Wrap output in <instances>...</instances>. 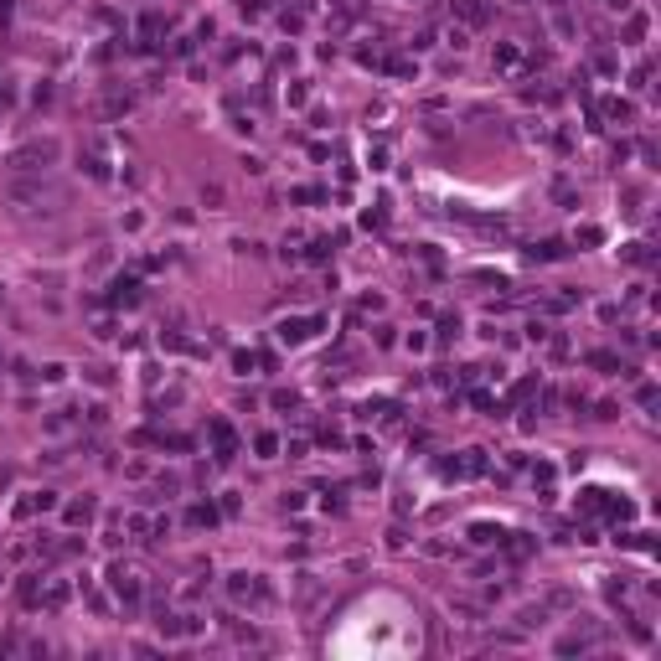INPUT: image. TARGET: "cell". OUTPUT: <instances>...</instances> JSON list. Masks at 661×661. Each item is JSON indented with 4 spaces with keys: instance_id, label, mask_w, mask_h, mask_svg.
Returning <instances> with one entry per match:
<instances>
[{
    "instance_id": "obj_1",
    "label": "cell",
    "mask_w": 661,
    "mask_h": 661,
    "mask_svg": "<svg viewBox=\"0 0 661 661\" xmlns=\"http://www.w3.org/2000/svg\"><path fill=\"white\" fill-rule=\"evenodd\" d=\"M579 512L584 517H600V522H630L635 517V501H625V496H615V491H605V486H584L579 491Z\"/></svg>"
},
{
    "instance_id": "obj_2",
    "label": "cell",
    "mask_w": 661,
    "mask_h": 661,
    "mask_svg": "<svg viewBox=\"0 0 661 661\" xmlns=\"http://www.w3.org/2000/svg\"><path fill=\"white\" fill-rule=\"evenodd\" d=\"M57 161V140H26V145H16L11 150V171H47Z\"/></svg>"
},
{
    "instance_id": "obj_3",
    "label": "cell",
    "mask_w": 661,
    "mask_h": 661,
    "mask_svg": "<svg viewBox=\"0 0 661 661\" xmlns=\"http://www.w3.org/2000/svg\"><path fill=\"white\" fill-rule=\"evenodd\" d=\"M228 594H233L238 605H248V610H263V605L274 600V589H269V579H263V574H233L228 579Z\"/></svg>"
},
{
    "instance_id": "obj_4",
    "label": "cell",
    "mask_w": 661,
    "mask_h": 661,
    "mask_svg": "<svg viewBox=\"0 0 661 661\" xmlns=\"http://www.w3.org/2000/svg\"><path fill=\"white\" fill-rule=\"evenodd\" d=\"M156 630L166 635V641H181V635H196V630H202V615H186V610L161 605V610H156Z\"/></svg>"
},
{
    "instance_id": "obj_5",
    "label": "cell",
    "mask_w": 661,
    "mask_h": 661,
    "mask_svg": "<svg viewBox=\"0 0 661 661\" xmlns=\"http://www.w3.org/2000/svg\"><path fill=\"white\" fill-rule=\"evenodd\" d=\"M439 475H445V480H475V475H486V450H460L455 460H439Z\"/></svg>"
},
{
    "instance_id": "obj_6",
    "label": "cell",
    "mask_w": 661,
    "mask_h": 661,
    "mask_svg": "<svg viewBox=\"0 0 661 661\" xmlns=\"http://www.w3.org/2000/svg\"><path fill=\"white\" fill-rule=\"evenodd\" d=\"M109 589H114V594H119V605H129V610H135V605H140V594H145L140 574H135L129 563H109Z\"/></svg>"
},
{
    "instance_id": "obj_7",
    "label": "cell",
    "mask_w": 661,
    "mask_h": 661,
    "mask_svg": "<svg viewBox=\"0 0 661 661\" xmlns=\"http://www.w3.org/2000/svg\"><path fill=\"white\" fill-rule=\"evenodd\" d=\"M207 434H212V465H233V460H238V434H233V424H228V418H212Z\"/></svg>"
},
{
    "instance_id": "obj_8",
    "label": "cell",
    "mask_w": 661,
    "mask_h": 661,
    "mask_svg": "<svg viewBox=\"0 0 661 661\" xmlns=\"http://www.w3.org/2000/svg\"><path fill=\"white\" fill-rule=\"evenodd\" d=\"M321 326H326L321 316H290V321H279V326H274V336H279L284 346H305Z\"/></svg>"
},
{
    "instance_id": "obj_9",
    "label": "cell",
    "mask_w": 661,
    "mask_h": 661,
    "mask_svg": "<svg viewBox=\"0 0 661 661\" xmlns=\"http://www.w3.org/2000/svg\"><path fill=\"white\" fill-rule=\"evenodd\" d=\"M491 62H496V73H522L527 68V52H522V41H496Z\"/></svg>"
},
{
    "instance_id": "obj_10",
    "label": "cell",
    "mask_w": 661,
    "mask_h": 661,
    "mask_svg": "<svg viewBox=\"0 0 661 661\" xmlns=\"http://www.w3.org/2000/svg\"><path fill=\"white\" fill-rule=\"evenodd\" d=\"M496 548H501V553L512 558V563H527V558L538 553V538H527V533H501V543H496Z\"/></svg>"
},
{
    "instance_id": "obj_11",
    "label": "cell",
    "mask_w": 661,
    "mask_h": 661,
    "mask_svg": "<svg viewBox=\"0 0 661 661\" xmlns=\"http://www.w3.org/2000/svg\"><path fill=\"white\" fill-rule=\"evenodd\" d=\"M140 300V279L135 274H119L114 284H109V305H135Z\"/></svg>"
},
{
    "instance_id": "obj_12",
    "label": "cell",
    "mask_w": 661,
    "mask_h": 661,
    "mask_svg": "<svg viewBox=\"0 0 661 661\" xmlns=\"http://www.w3.org/2000/svg\"><path fill=\"white\" fill-rule=\"evenodd\" d=\"M52 506H57L52 491H26V496L16 501V517H36V512H52Z\"/></svg>"
},
{
    "instance_id": "obj_13",
    "label": "cell",
    "mask_w": 661,
    "mask_h": 661,
    "mask_svg": "<svg viewBox=\"0 0 661 661\" xmlns=\"http://www.w3.org/2000/svg\"><path fill=\"white\" fill-rule=\"evenodd\" d=\"M455 16H460V26H465V31L486 26V6H480V0H455Z\"/></svg>"
},
{
    "instance_id": "obj_14",
    "label": "cell",
    "mask_w": 661,
    "mask_h": 661,
    "mask_svg": "<svg viewBox=\"0 0 661 661\" xmlns=\"http://www.w3.org/2000/svg\"><path fill=\"white\" fill-rule=\"evenodd\" d=\"M501 533H506V527H491V522H470V543H475V548H496V543H501Z\"/></svg>"
},
{
    "instance_id": "obj_15",
    "label": "cell",
    "mask_w": 661,
    "mask_h": 661,
    "mask_svg": "<svg viewBox=\"0 0 661 661\" xmlns=\"http://www.w3.org/2000/svg\"><path fill=\"white\" fill-rule=\"evenodd\" d=\"M527 258H533V263H553V258H563V243H558V238H543V243L527 248Z\"/></svg>"
},
{
    "instance_id": "obj_16",
    "label": "cell",
    "mask_w": 661,
    "mask_h": 661,
    "mask_svg": "<svg viewBox=\"0 0 661 661\" xmlns=\"http://www.w3.org/2000/svg\"><path fill=\"white\" fill-rule=\"evenodd\" d=\"M36 605H41V610H62V605H68V584H57V579L41 584V600H36Z\"/></svg>"
},
{
    "instance_id": "obj_17",
    "label": "cell",
    "mask_w": 661,
    "mask_h": 661,
    "mask_svg": "<svg viewBox=\"0 0 661 661\" xmlns=\"http://www.w3.org/2000/svg\"><path fill=\"white\" fill-rule=\"evenodd\" d=\"M600 114L615 119V124H630V119H635V109H630L625 99H605V104H600Z\"/></svg>"
},
{
    "instance_id": "obj_18",
    "label": "cell",
    "mask_w": 661,
    "mask_h": 661,
    "mask_svg": "<svg viewBox=\"0 0 661 661\" xmlns=\"http://www.w3.org/2000/svg\"><path fill=\"white\" fill-rule=\"evenodd\" d=\"M646 26H651L646 11H630V16H625V26H620V36H625V41H641V36H646Z\"/></svg>"
},
{
    "instance_id": "obj_19",
    "label": "cell",
    "mask_w": 661,
    "mask_h": 661,
    "mask_svg": "<svg viewBox=\"0 0 661 661\" xmlns=\"http://www.w3.org/2000/svg\"><path fill=\"white\" fill-rule=\"evenodd\" d=\"M584 362H589V367H600V372H625V378H630V367H625L620 357H610V351H589Z\"/></svg>"
},
{
    "instance_id": "obj_20",
    "label": "cell",
    "mask_w": 661,
    "mask_h": 661,
    "mask_svg": "<svg viewBox=\"0 0 661 661\" xmlns=\"http://www.w3.org/2000/svg\"><path fill=\"white\" fill-rule=\"evenodd\" d=\"M94 512H99V506L83 496V501H73V506H68V522H73V527H83V522H94Z\"/></svg>"
},
{
    "instance_id": "obj_21",
    "label": "cell",
    "mask_w": 661,
    "mask_h": 661,
    "mask_svg": "<svg viewBox=\"0 0 661 661\" xmlns=\"http://www.w3.org/2000/svg\"><path fill=\"white\" fill-rule=\"evenodd\" d=\"M186 522H191V527H212V522H217V506H207V501H196L191 512H186Z\"/></svg>"
},
{
    "instance_id": "obj_22",
    "label": "cell",
    "mask_w": 661,
    "mask_h": 661,
    "mask_svg": "<svg viewBox=\"0 0 661 661\" xmlns=\"http://www.w3.org/2000/svg\"><path fill=\"white\" fill-rule=\"evenodd\" d=\"M135 109V94H109L104 99V114H129Z\"/></svg>"
},
{
    "instance_id": "obj_23",
    "label": "cell",
    "mask_w": 661,
    "mask_h": 661,
    "mask_svg": "<svg viewBox=\"0 0 661 661\" xmlns=\"http://www.w3.org/2000/svg\"><path fill=\"white\" fill-rule=\"evenodd\" d=\"M83 171L94 176V181H109V166H104V156H99V150H88V156H83Z\"/></svg>"
},
{
    "instance_id": "obj_24",
    "label": "cell",
    "mask_w": 661,
    "mask_h": 661,
    "mask_svg": "<svg viewBox=\"0 0 661 661\" xmlns=\"http://www.w3.org/2000/svg\"><path fill=\"white\" fill-rule=\"evenodd\" d=\"M253 450H258L263 460H274V455H279V439H274V434H258V439H253Z\"/></svg>"
},
{
    "instance_id": "obj_25",
    "label": "cell",
    "mask_w": 661,
    "mask_h": 661,
    "mask_svg": "<svg viewBox=\"0 0 661 661\" xmlns=\"http://www.w3.org/2000/svg\"><path fill=\"white\" fill-rule=\"evenodd\" d=\"M460 336V316H439V341H455Z\"/></svg>"
},
{
    "instance_id": "obj_26",
    "label": "cell",
    "mask_w": 661,
    "mask_h": 661,
    "mask_svg": "<svg viewBox=\"0 0 661 661\" xmlns=\"http://www.w3.org/2000/svg\"><path fill=\"white\" fill-rule=\"evenodd\" d=\"M383 207H388V202H378V207H367V212H362V228H383V217H388Z\"/></svg>"
},
{
    "instance_id": "obj_27",
    "label": "cell",
    "mask_w": 661,
    "mask_h": 661,
    "mask_svg": "<svg viewBox=\"0 0 661 661\" xmlns=\"http://www.w3.org/2000/svg\"><path fill=\"white\" fill-rule=\"evenodd\" d=\"M450 47L465 52V47H470V31H465V26H450Z\"/></svg>"
},
{
    "instance_id": "obj_28",
    "label": "cell",
    "mask_w": 661,
    "mask_h": 661,
    "mask_svg": "<svg viewBox=\"0 0 661 661\" xmlns=\"http://www.w3.org/2000/svg\"><path fill=\"white\" fill-rule=\"evenodd\" d=\"M274 408H300V393H290V388H279V393H274Z\"/></svg>"
},
{
    "instance_id": "obj_29",
    "label": "cell",
    "mask_w": 661,
    "mask_h": 661,
    "mask_svg": "<svg viewBox=\"0 0 661 661\" xmlns=\"http://www.w3.org/2000/svg\"><path fill=\"white\" fill-rule=\"evenodd\" d=\"M635 403H641V408H656V388L641 383V388H635Z\"/></svg>"
},
{
    "instance_id": "obj_30",
    "label": "cell",
    "mask_w": 661,
    "mask_h": 661,
    "mask_svg": "<svg viewBox=\"0 0 661 661\" xmlns=\"http://www.w3.org/2000/svg\"><path fill=\"white\" fill-rule=\"evenodd\" d=\"M238 11H243V16H263V11H269V0H238Z\"/></svg>"
},
{
    "instance_id": "obj_31",
    "label": "cell",
    "mask_w": 661,
    "mask_h": 661,
    "mask_svg": "<svg viewBox=\"0 0 661 661\" xmlns=\"http://www.w3.org/2000/svg\"><path fill=\"white\" fill-rule=\"evenodd\" d=\"M579 243H605V233L594 228V223H584V228H579Z\"/></svg>"
},
{
    "instance_id": "obj_32",
    "label": "cell",
    "mask_w": 661,
    "mask_h": 661,
    "mask_svg": "<svg viewBox=\"0 0 661 661\" xmlns=\"http://www.w3.org/2000/svg\"><path fill=\"white\" fill-rule=\"evenodd\" d=\"M553 475H558L553 465H533V480H543V491H548V486H553Z\"/></svg>"
},
{
    "instance_id": "obj_33",
    "label": "cell",
    "mask_w": 661,
    "mask_h": 661,
    "mask_svg": "<svg viewBox=\"0 0 661 661\" xmlns=\"http://www.w3.org/2000/svg\"><path fill=\"white\" fill-rule=\"evenodd\" d=\"M290 196H295V202H321V191H316V186H295Z\"/></svg>"
},
{
    "instance_id": "obj_34",
    "label": "cell",
    "mask_w": 661,
    "mask_h": 661,
    "mask_svg": "<svg viewBox=\"0 0 661 661\" xmlns=\"http://www.w3.org/2000/svg\"><path fill=\"white\" fill-rule=\"evenodd\" d=\"M62 372H68V367H57V362H47V367H41V383H62Z\"/></svg>"
},
{
    "instance_id": "obj_35",
    "label": "cell",
    "mask_w": 661,
    "mask_h": 661,
    "mask_svg": "<svg viewBox=\"0 0 661 661\" xmlns=\"http://www.w3.org/2000/svg\"><path fill=\"white\" fill-rule=\"evenodd\" d=\"M646 78H651V62H641V68L630 73V88H646Z\"/></svg>"
},
{
    "instance_id": "obj_36",
    "label": "cell",
    "mask_w": 661,
    "mask_h": 661,
    "mask_svg": "<svg viewBox=\"0 0 661 661\" xmlns=\"http://www.w3.org/2000/svg\"><path fill=\"white\" fill-rule=\"evenodd\" d=\"M326 253H330V238H316V243H311V258H316V263H321V258H326Z\"/></svg>"
},
{
    "instance_id": "obj_37",
    "label": "cell",
    "mask_w": 661,
    "mask_h": 661,
    "mask_svg": "<svg viewBox=\"0 0 661 661\" xmlns=\"http://www.w3.org/2000/svg\"><path fill=\"white\" fill-rule=\"evenodd\" d=\"M0 362H6V357H0Z\"/></svg>"
}]
</instances>
